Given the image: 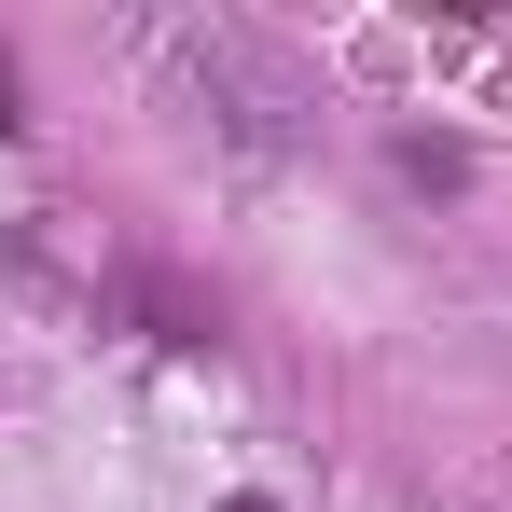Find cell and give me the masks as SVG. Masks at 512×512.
I'll return each instance as SVG.
<instances>
[{
    "mask_svg": "<svg viewBox=\"0 0 512 512\" xmlns=\"http://www.w3.org/2000/svg\"><path fill=\"white\" fill-rule=\"evenodd\" d=\"M0 125H28V111H14V56H0Z\"/></svg>",
    "mask_w": 512,
    "mask_h": 512,
    "instance_id": "1",
    "label": "cell"
},
{
    "mask_svg": "<svg viewBox=\"0 0 512 512\" xmlns=\"http://www.w3.org/2000/svg\"><path fill=\"white\" fill-rule=\"evenodd\" d=\"M222 512H277V499H222Z\"/></svg>",
    "mask_w": 512,
    "mask_h": 512,
    "instance_id": "2",
    "label": "cell"
}]
</instances>
